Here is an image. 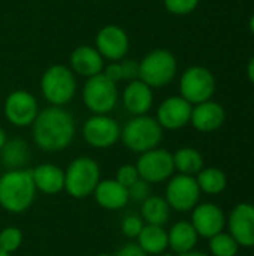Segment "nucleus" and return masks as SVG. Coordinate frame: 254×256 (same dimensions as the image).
<instances>
[{"instance_id":"f257e3e1","label":"nucleus","mask_w":254,"mask_h":256,"mask_svg":"<svg viewBox=\"0 0 254 256\" xmlns=\"http://www.w3.org/2000/svg\"><path fill=\"white\" fill-rule=\"evenodd\" d=\"M76 132L73 116L64 106H48L39 111L31 124L33 142L46 153H58L66 150Z\"/></svg>"},{"instance_id":"f03ea898","label":"nucleus","mask_w":254,"mask_h":256,"mask_svg":"<svg viewBox=\"0 0 254 256\" xmlns=\"http://www.w3.org/2000/svg\"><path fill=\"white\" fill-rule=\"evenodd\" d=\"M31 170H7L0 176V207L12 214L27 212L36 200Z\"/></svg>"},{"instance_id":"7ed1b4c3","label":"nucleus","mask_w":254,"mask_h":256,"mask_svg":"<svg viewBox=\"0 0 254 256\" xmlns=\"http://www.w3.org/2000/svg\"><path fill=\"white\" fill-rule=\"evenodd\" d=\"M163 138V129L157 123L154 117L136 116L132 117L123 128H121V142L123 146L132 152L142 154L153 148H157Z\"/></svg>"},{"instance_id":"20e7f679","label":"nucleus","mask_w":254,"mask_h":256,"mask_svg":"<svg viewBox=\"0 0 254 256\" xmlns=\"http://www.w3.org/2000/svg\"><path fill=\"white\" fill-rule=\"evenodd\" d=\"M100 180L99 164L90 156H78L64 170V192L75 200H84L93 195Z\"/></svg>"},{"instance_id":"39448f33","label":"nucleus","mask_w":254,"mask_h":256,"mask_svg":"<svg viewBox=\"0 0 254 256\" xmlns=\"http://www.w3.org/2000/svg\"><path fill=\"white\" fill-rule=\"evenodd\" d=\"M76 76L66 64H52L40 76V93L51 106H64L76 94Z\"/></svg>"},{"instance_id":"423d86ee","label":"nucleus","mask_w":254,"mask_h":256,"mask_svg":"<svg viewBox=\"0 0 254 256\" xmlns=\"http://www.w3.org/2000/svg\"><path fill=\"white\" fill-rule=\"evenodd\" d=\"M178 72L177 57L165 48H156L139 62V80L151 88L169 86Z\"/></svg>"},{"instance_id":"0eeeda50","label":"nucleus","mask_w":254,"mask_h":256,"mask_svg":"<svg viewBox=\"0 0 254 256\" xmlns=\"http://www.w3.org/2000/svg\"><path fill=\"white\" fill-rule=\"evenodd\" d=\"M118 84L103 74L87 78L82 87V102L91 114H109L118 104Z\"/></svg>"},{"instance_id":"6e6552de","label":"nucleus","mask_w":254,"mask_h":256,"mask_svg":"<svg viewBox=\"0 0 254 256\" xmlns=\"http://www.w3.org/2000/svg\"><path fill=\"white\" fill-rule=\"evenodd\" d=\"M216 93V76L214 74L201 64L187 68L180 78V96L189 104L198 105L213 99Z\"/></svg>"},{"instance_id":"1a4fd4ad","label":"nucleus","mask_w":254,"mask_h":256,"mask_svg":"<svg viewBox=\"0 0 254 256\" xmlns=\"http://www.w3.org/2000/svg\"><path fill=\"white\" fill-rule=\"evenodd\" d=\"M135 166L138 170L139 178L148 184L168 182L175 172L172 153L159 147L139 154Z\"/></svg>"},{"instance_id":"9d476101","label":"nucleus","mask_w":254,"mask_h":256,"mask_svg":"<svg viewBox=\"0 0 254 256\" xmlns=\"http://www.w3.org/2000/svg\"><path fill=\"white\" fill-rule=\"evenodd\" d=\"M121 136L120 123L109 114H93L82 124L84 141L94 148L105 150L115 146Z\"/></svg>"},{"instance_id":"9b49d317","label":"nucleus","mask_w":254,"mask_h":256,"mask_svg":"<svg viewBox=\"0 0 254 256\" xmlns=\"http://www.w3.org/2000/svg\"><path fill=\"white\" fill-rule=\"evenodd\" d=\"M201 194L202 192L195 177L177 174L168 180L165 189V200L169 204L171 210L187 213L199 204Z\"/></svg>"},{"instance_id":"f8f14e48","label":"nucleus","mask_w":254,"mask_h":256,"mask_svg":"<svg viewBox=\"0 0 254 256\" xmlns=\"http://www.w3.org/2000/svg\"><path fill=\"white\" fill-rule=\"evenodd\" d=\"M39 111V104L34 94L21 88L10 92L3 104L4 117L15 128L31 126Z\"/></svg>"},{"instance_id":"ddd939ff","label":"nucleus","mask_w":254,"mask_h":256,"mask_svg":"<svg viewBox=\"0 0 254 256\" xmlns=\"http://www.w3.org/2000/svg\"><path fill=\"white\" fill-rule=\"evenodd\" d=\"M130 46L129 34L124 28H121L117 24H108L103 26L94 39V48L99 51V54L103 57V60L108 62H120L123 60Z\"/></svg>"},{"instance_id":"4468645a","label":"nucleus","mask_w":254,"mask_h":256,"mask_svg":"<svg viewBox=\"0 0 254 256\" xmlns=\"http://www.w3.org/2000/svg\"><path fill=\"white\" fill-rule=\"evenodd\" d=\"M193 105L189 104L184 98L169 96L160 102L157 106L156 120L166 130H178L186 128L190 123Z\"/></svg>"},{"instance_id":"2eb2a0df","label":"nucleus","mask_w":254,"mask_h":256,"mask_svg":"<svg viewBox=\"0 0 254 256\" xmlns=\"http://www.w3.org/2000/svg\"><path fill=\"white\" fill-rule=\"evenodd\" d=\"M190 224L193 225L199 237L210 240L214 236L223 232L226 225V218L219 206L213 202H204V204H198L192 210Z\"/></svg>"},{"instance_id":"dca6fc26","label":"nucleus","mask_w":254,"mask_h":256,"mask_svg":"<svg viewBox=\"0 0 254 256\" xmlns=\"http://www.w3.org/2000/svg\"><path fill=\"white\" fill-rule=\"evenodd\" d=\"M229 234L240 248H254V206L241 202L229 214Z\"/></svg>"},{"instance_id":"f3484780","label":"nucleus","mask_w":254,"mask_h":256,"mask_svg":"<svg viewBox=\"0 0 254 256\" xmlns=\"http://www.w3.org/2000/svg\"><path fill=\"white\" fill-rule=\"evenodd\" d=\"M121 102L123 106L132 117L136 116H145L153 108L154 104V93L150 86H147L144 81L133 80L129 81L121 93Z\"/></svg>"},{"instance_id":"a211bd4d","label":"nucleus","mask_w":254,"mask_h":256,"mask_svg":"<svg viewBox=\"0 0 254 256\" xmlns=\"http://www.w3.org/2000/svg\"><path fill=\"white\" fill-rule=\"evenodd\" d=\"M225 120H226L225 108L213 99L193 105L190 124L202 134L219 130L223 126Z\"/></svg>"},{"instance_id":"6ab92c4d","label":"nucleus","mask_w":254,"mask_h":256,"mask_svg":"<svg viewBox=\"0 0 254 256\" xmlns=\"http://www.w3.org/2000/svg\"><path fill=\"white\" fill-rule=\"evenodd\" d=\"M105 66L103 57L94 48V45H79L76 46L69 57V68L75 75L91 78L102 74Z\"/></svg>"},{"instance_id":"aec40b11","label":"nucleus","mask_w":254,"mask_h":256,"mask_svg":"<svg viewBox=\"0 0 254 256\" xmlns=\"http://www.w3.org/2000/svg\"><path fill=\"white\" fill-rule=\"evenodd\" d=\"M93 196L102 208L111 212L124 208L130 201L129 190L121 186L115 178L100 180L93 192Z\"/></svg>"},{"instance_id":"412c9836","label":"nucleus","mask_w":254,"mask_h":256,"mask_svg":"<svg viewBox=\"0 0 254 256\" xmlns=\"http://www.w3.org/2000/svg\"><path fill=\"white\" fill-rule=\"evenodd\" d=\"M36 190L45 195H57L64 190V170L54 164H40L31 170Z\"/></svg>"},{"instance_id":"4be33fe9","label":"nucleus","mask_w":254,"mask_h":256,"mask_svg":"<svg viewBox=\"0 0 254 256\" xmlns=\"http://www.w3.org/2000/svg\"><path fill=\"white\" fill-rule=\"evenodd\" d=\"M198 232L193 225L187 220H180L171 226L168 231V243L169 249L175 255H183L187 252L195 250L198 244Z\"/></svg>"},{"instance_id":"5701e85b","label":"nucleus","mask_w":254,"mask_h":256,"mask_svg":"<svg viewBox=\"0 0 254 256\" xmlns=\"http://www.w3.org/2000/svg\"><path fill=\"white\" fill-rule=\"evenodd\" d=\"M138 246L147 255H162L169 248L168 231L157 225H144L141 234L138 236Z\"/></svg>"},{"instance_id":"b1692460","label":"nucleus","mask_w":254,"mask_h":256,"mask_svg":"<svg viewBox=\"0 0 254 256\" xmlns=\"http://www.w3.org/2000/svg\"><path fill=\"white\" fill-rule=\"evenodd\" d=\"M141 218L147 225L163 226L171 218V207L165 196L150 195L141 206Z\"/></svg>"},{"instance_id":"393cba45","label":"nucleus","mask_w":254,"mask_h":256,"mask_svg":"<svg viewBox=\"0 0 254 256\" xmlns=\"http://www.w3.org/2000/svg\"><path fill=\"white\" fill-rule=\"evenodd\" d=\"M30 148L28 144L21 138L7 140L4 147L0 150V159L9 170H21L28 162Z\"/></svg>"},{"instance_id":"a878e982","label":"nucleus","mask_w":254,"mask_h":256,"mask_svg":"<svg viewBox=\"0 0 254 256\" xmlns=\"http://www.w3.org/2000/svg\"><path fill=\"white\" fill-rule=\"evenodd\" d=\"M174 166L178 174L184 176H198L204 170V158L193 147H181L174 154Z\"/></svg>"},{"instance_id":"bb28decb","label":"nucleus","mask_w":254,"mask_h":256,"mask_svg":"<svg viewBox=\"0 0 254 256\" xmlns=\"http://www.w3.org/2000/svg\"><path fill=\"white\" fill-rule=\"evenodd\" d=\"M195 178L198 182L201 192H204L207 195H219L228 186L226 174L220 168H216V166L204 168Z\"/></svg>"},{"instance_id":"cd10ccee","label":"nucleus","mask_w":254,"mask_h":256,"mask_svg":"<svg viewBox=\"0 0 254 256\" xmlns=\"http://www.w3.org/2000/svg\"><path fill=\"white\" fill-rule=\"evenodd\" d=\"M238 250L240 246L231 234L220 232L210 238V252L213 256H237Z\"/></svg>"},{"instance_id":"c85d7f7f","label":"nucleus","mask_w":254,"mask_h":256,"mask_svg":"<svg viewBox=\"0 0 254 256\" xmlns=\"http://www.w3.org/2000/svg\"><path fill=\"white\" fill-rule=\"evenodd\" d=\"M24 242V234L18 226H6L0 231V249L7 254L16 252Z\"/></svg>"},{"instance_id":"c756f323","label":"nucleus","mask_w":254,"mask_h":256,"mask_svg":"<svg viewBox=\"0 0 254 256\" xmlns=\"http://www.w3.org/2000/svg\"><path fill=\"white\" fill-rule=\"evenodd\" d=\"M199 3H201V0H163L165 9L169 14L177 15V16L190 15L192 12L196 10Z\"/></svg>"},{"instance_id":"7c9ffc66","label":"nucleus","mask_w":254,"mask_h":256,"mask_svg":"<svg viewBox=\"0 0 254 256\" xmlns=\"http://www.w3.org/2000/svg\"><path fill=\"white\" fill-rule=\"evenodd\" d=\"M145 222L139 214H127L121 220V231L127 238H138Z\"/></svg>"},{"instance_id":"2f4dec72","label":"nucleus","mask_w":254,"mask_h":256,"mask_svg":"<svg viewBox=\"0 0 254 256\" xmlns=\"http://www.w3.org/2000/svg\"><path fill=\"white\" fill-rule=\"evenodd\" d=\"M115 180L121 186H124L126 189H129L132 184H135L139 180V174H138L136 166L135 165H130V164L120 166L117 170V172H115Z\"/></svg>"},{"instance_id":"473e14b6","label":"nucleus","mask_w":254,"mask_h":256,"mask_svg":"<svg viewBox=\"0 0 254 256\" xmlns=\"http://www.w3.org/2000/svg\"><path fill=\"white\" fill-rule=\"evenodd\" d=\"M129 198L130 201H136V202H144L150 195H151V189L150 184L144 180H138L135 184H132L129 189Z\"/></svg>"},{"instance_id":"72a5a7b5","label":"nucleus","mask_w":254,"mask_h":256,"mask_svg":"<svg viewBox=\"0 0 254 256\" xmlns=\"http://www.w3.org/2000/svg\"><path fill=\"white\" fill-rule=\"evenodd\" d=\"M120 66H121L123 81L129 82L139 78V62L124 57L123 60H120Z\"/></svg>"},{"instance_id":"f704fd0d","label":"nucleus","mask_w":254,"mask_h":256,"mask_svg":"<svg viewBox=\"0 0 254 256\" xmlns=\"http://www.w3.org/2000/svg\"><path fill=\"white\" fill-rule=\"evenodd\" d=\"M102 74L111 80L112 82L118 84L120 81H123V74H121V66H120V62H109L108 64L103 66V70Z\"/></svg>"},{"instance_id":"c9c22d12","label":"nucleus","mask_w":254,"mask_h":256,"mask_svg":"<svg viewBox=\"0 0 254 256\" xmlns=\"http://www.w3.org/2000/svg\"><path fill=\"white\" fill-rule=\"evenodd\" d=\"M114 256H148L136 243H127L124 244Z\"/></svg>"},{"instance_id":"e433bc0d","label":"nucleus","mask_w":254,"mask_h":256,"mask_svg":"<svg viewBox=\"0 0 254 256\" xmlns=\"http://www.w3.org/2000/svg\"><path fill=\"white\" fill-rule=\"evenodd\" d=\"M246 72H247V78L250 80V82L254 84V54L250 57V60H249V63H247Z\"/></svg>"},{"instance_id":"4c0bfd02","label":"nucleus","mask_w":254,"mask_h":256,"mask_svg":"<svg viewBox=\"0 0 254 256\" xmlns=\"http://www.w3.org/2000/svg\"><path fill=\"white\" fill-rule=\"evenodd\" d=\"M6 141H7V135H6V130L0 126V150L4 147V144H6Z\"/></svg>"},{"instance_id":"58836bf2","label":"nucleus","mask_w":254,"mask_h":256,"mask_svg":"<svg viewBox=\"0 0 254 256\" xmlns=\"http://www.w3.org/2000/svg\"><path fill=\"white\" fill-rule=\"evenodd\" d=\"M178 256H210V255H207V254H204V252L192 250V252H187V254H183V255H178Z\"/></svg>"},{"instance_id":"ea45409f","label":"nucleus","mask_w":254,"mask_h":256,"mask_svg":"<svg viewBox=\"0 0 254 256\" xmlns=\"http://www.w3.org/2000/svg\"><path fill=\"white\" fill-rule=\"evenodd\" d=\"M249 28H250L252 34H253V36H254V14H253V15H252L250 21H249Z\"/></svg>"},{"instance_id":"a19ab883","label":"nucleus","mask_w":254,"mask_h":256,"mask_svg":"<svg viewBox=\"0 0 254 256\" xmlns=\"http://www.w3.org/2000/svg\"><path fill=\"white\" fill-rule=\"evenodd\" d=\"M0 256H10V254H7V252H4L3 249H0Z\"/></svg>"},{"instance_id":"79ce46f5","label":"nucleus","mask_w":254,"mask_h":256,"mask_svg":"<svg viewBox=\"0 0 254 256\" xmlns=\"http://www.w3.org/2000/svg\"><path fill=\"white\" fill-rule=\"evenodd\" d=\"M159 256H178V255H175V254H168V252H163L162 255H159Z\"/></svg>"},{"instance_id":"37998d69","label":"nucleus","mask_w":254,"mask_h":256,"mask_svg":"<svg viewBox=\"0 0 254 256\" xmlns=\"http://www.w3.org/2000/svg\"><path fill=\"white\" fill-rule=\"evenodd\" d=\"M96 256H114V255H109V254H97Z\"/></svg>"}]
</instances>
